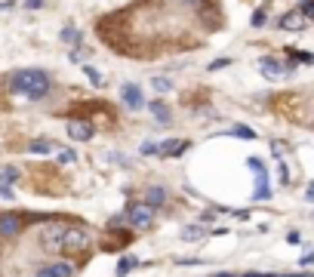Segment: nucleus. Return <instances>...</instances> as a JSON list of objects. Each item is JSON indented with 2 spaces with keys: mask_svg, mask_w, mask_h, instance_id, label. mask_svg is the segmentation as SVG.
<instances>
[{
  "mask_svg": "<svg viewBox=\"0 0 314 277\" xmlns=\"http://www.w3.org/2000/svg\"><path fill=\"white\" fill-rule=\"evenodd\" d=\"M9 86H12V92H22L28 99H43L49 92V74L40 68H25V71L12 74Z\"/></svg>",
  "mask_w": 314,
  "mask_h": 277,
  "instance_id": "f257e3e1",
  "label": "nucleus"
},
{
  "mask_svg": "<svg viewBox=\"0 0 314 277\" xmlns=\"http://www.w3.org/2000/svg\"><path fill=\"white\" fill-rule=\"evenodd\" d=\"M65 234H68V225H46L43 231H40V247L43 250H49V253H55V250H62L65 247Z\"/></svg>",
  "mask_w": 314,
  "mask_h": 277,
  "instance_id": "f03ea898",
  "label": "nucleus"
},
{
  "mask_svg": "<svg viewBox=\"0 0 314 277\" xmlns=\"http://www.w3.org/2000/svg\"><path fill=\"white\" fill-rule=\"evenodd\" d=\"M126 219H129V225H136V228H148L154 222V207L151 203H133Z\"/></svg>",
  "mask_w": 314,
  "mask_h": 277,
  "instance_id": "7ed1b4c3",
  "label": "nucleus"
},
{
  "mask_svg": "<svg viewBox=\"0 0 314 277\" xmlns=\"http://www.w3.org/2000/svg\"><path fill=\"white\" fill-rule=\"evenodd\" d=\"M293 62H277V59H271V55H265V59H262V74H268V77H274V80H281V77H290V74H293Z\"/></svg>",
  "mask_w": 314,
  "mask_h": 277,
  "instance_id": "20e7f679",
  "label": "nucleus"
},
{
  "mask_svg": "<svg viewBox=\"0 0 314 277\" xmlns=\"http://www.w3.org/2000/svg\"><path fill=\"white\" fill-rule=\"evenodd\" d=\"M22 216L18 213H3L0 216V237L3 240H9V237H18V231H22Z\"/></svg>",
  "mask_w": 314,
  "mask_h": 277,
  "instance_id": "39448f33",
  "label": "nucleus"
},
{
  "mask_svg": "<svg viewBox=\"0 0 314 277\" xmlns=\"http://www.w3.org/2000/svg\"><path fill=\"white\" fill-rule=\"evenodd\" d=\"M86 244H89V234L83 231V228H68V234H65V253H80V250H86Z\"/></svg>",
  "mask_w": 314,
  "mask_h": 277,
  "instance_id": "423d86ee",
  "label": "nucleus"
},
{
  "mask_svg": "<svg viewBox=\"0 0 314 277\" xmlns=\"http://www.w3.org/2000/svg\"><path fill=\"white\" fill-rule=\"evenodd\" d=\"M68 136H71V139H77V142H89L92 136H96V129H92V123L71 120V123H68Z\"/></svg>",
  "mask_w": 314,
  "mask_h": 277,
  "instance_id": "0eeeda50",
  "label": "nucleus"
},
{
  "mask_svg": "<svg viewBox=\"0 0 314 277\" xmlns=\"http://www.w3.org/2000/svg\"><path fill=\"white\" fill-rule=\"evenodd\" d=\"M120 99L126 102V108H133V111H139V108L145 105V99H142V89H139L136 83H126V86L120 89Z\"/></svg>",
  "mask_w": 314,
  "mask_h": 277,
  "instance_id": "6e6552de",
  "label": "nucleus"
},
{
  "mask_svg": "<svg viewBox=\"0 0 314 277\" xmlns=\"http://www.w3.org/2000/svg\"><path fill=\"white\" fill-rule=\"evenodd\" d=\"M74 268L68 262H55V265H43V268H37L34 277H71Z\"/></svg>",
  "mask_w": 314,
  "mask_h": 277,
  "instance_id": "1a4fd4ad",
  "label": "nucleus"
},
{
  "mask_svg": "<svg viewBox=\"0 0 314 277\" xmlns=\"http://www.w3.org/2000/svg\"><path fill=\"white\" fill-rule=\"evenodd\" d=\"M185 148H188V142L185 139H170V142H160V154L163 157H176V154H182Z\"/></svg>",
  "mask_w": 314,
  "mask_h": 277,
  "instance_id": "9d476101",
  "label": "nucleus"
},
{
  "mask_svg": "<svg viewBox=\"0 0 314 277\" xmlns=\"http://www.w3.org/2000/svg\"><path fill=\"white\" fill-rule=\"evenodd\" d=\"M145 203H151V207H160V203H166V188H148L145 191Z\"/></svg>",
  "mask_w": 314,
  "mask_h": 277,
  "instance_id": "9b49d317",
  "label": "nucleus"
},
{
  "mask_svg": "<svg viewBox=\"0 0 314 277\" xmlns=\"http://www.w3.org/2000/svg\"><path fill=\"white\" fill-rule=\"evenodd\" d=\"M148 108H151V114H154V117H157L160 123H170V108H166L163 102H151Z\"/></svg>",
  "mask_w": 314,
  "mask_h": 277,
  "instance_id": "f8f14e48",
  "label": "nucleus"
},
{
  "mask_svg": "<svg viewBox=\"0 0 314 277\" xmlns=\"http://www.w3.org/2000/svg\"><path fill=\"white\" fill-rule=\"evenodd\" d=\"M28 151H31V154H49V151H52V142L37 139V142H31V145H28Z\"/></svg>",
  "mask_w": 314,
  "mask_h": 277,
  "instance_id": "ddd939ff",
  "label": "nucleus"
},
{
  "mask_svg": "<svg viewBox=\"0 0 314 277\" xmlns=\"http://www.w3.org/2000/svg\"><path fill=\"white\" fill-rule=\"evenodd\" d=\"M136 265H139V262H136V259H133V256H123V259H120V262H117V277L129 274V271H133Z\"/></svg>",
  "mask_w": 314,
  "mask_h": 277,
  "instance_id": "4468645a",
  "label": "nucleus"
},
{
  "mask_svg": "<svg viewBox=\"0 0 314 277\" xmlns=\"http://www.w3.org/2000/svg\"><path fill=\"white\" fill-rule=\"evenodd\" d=\"M62 40L71 43V46H77V43H80V31H77V28H65V31H62Z\"/></svg>",
  "mask_w": 314,
  "mask_h": 277,
  "instance_id": "2eb2a0df",
  "label": "nucleus"
},
{
  "mask_svg": "<svg viewBox=\"0 0 314 277\" xmlns=\"http://www.w3.org/2000/svg\"><path fill=\"white\" fill-rule=\"evenodd\" d=\"M281 28H305V22H299V15H290V12H287V15L281 18Z\"/></svg>",
  "mask_w": 314,
  "mask_h": 277,
  "instance_id": "dca6fc26",
  "label": "nucleus"
},
{
  "mask_svg": "<svg viewBox=\"0 0 314 277\" xmlns=\"http://www.w3.org/2000/svg\"><path fill=\"white\" fill-rule=\"evenodd\" d=\"M182 237H185V240H197V237H203V228H200V225H191V228L182 231Z\"/></svg>",
  "mask_w": 314,
  "mask_h": 277,
  "instance_id": "f3484780",
  "label": "nucleus"
},
{
  "mask_svg": "<svg viewBox=\"0 0 314 277\" xmlns=\"http://www.w3.org/2000/svg\"><path fill=\"white\" fill-rule=\"evenodd\" d=\"M0 179H3V182H15L18 170H15V166H3V170H0Z\"/></svg>",
  "mask_w": 314,
  "mask_h": 277,
  "instance_id": "a211bd4d",
  "label": "nucleus"
},
{
  "mask_svg": "<svg viewBox=\"0 0 314 277\" xmlns=\"http://www.w3.org/2000/svg\"><path fill=\"white\" fill-rule=\"evenodd\" d=\"M231 136H240V139H256V133H253L250 126H234V129H231Z\"/></svg>",
  "mask_w": 314,
  "mask_h": 277,
  "instance_id": "6ab92c4d",
  "label": "nucleus"
},
{
  "mask_svg": "<svg viewBox=\"0 0 314 277\" xmlns=\"http://www.w3.org/2000/svg\"><path fill=\"white\" fill-rule=\"evenodd\" d=\"M83 74H86V77H89L92 83H96V86H102V74H99L96 68H92V65H86V68H83Z\"/></svg>",
  "mask_w": 314,
  "mask_h": 277,
  "instance_id": "aec40b11",
  "label": "nucleus"
},
{
  "mask_svg": "<svg viewBox=\"0 0 314 277\" xmlns=\"http://www.w3.org/2000/svg\"><path fill=\"white\" fill-rule=\"evenodd\" d=\"M265 18H268V15H265V9H256L250 22H253V28H262V25H265Z\"/></svg>",
  "mask_w": 314,
  "mask_h": 277,
  "instance_id": "412c9836",
  "label": "nucleus"
},
{
  "mask_svg": "<svg viewBox=\"0 0 314 277\" xmlns=\"http://www.w3.org/2000/svg\"><path fill=\"white\" fill-rule=\"evenodd\" d=\"M154 89H157V92H170V89H173V83L166 80V77H154Z\"/></svg>",
  "mask_w": 314,
  "mask_h": 277,
  "instance_id": "4be33fe9",
  "label": "nucleus"
},
{
  "mask_svg": "<svg viewBox=\"0 0 314 277\" xmlns=\"http://www.w3.org/2000/svg\"><path fill=\"white\" fill-rule=\"evenodd\" d=\"M299 15H308V18H314V0H302V6H299Z\"/></svg>",
  "mask_w": 314,
  "mask_h": 277,
  "instance_id": "5701e85b",
  "label": "nucleus"
},
{
  "mask_svg": "<svg viewBox=\"0 0 314 277\" xmlns=\"http://www.w3.org/2000/svg\"><path fill=\"white\" fill-rule=\"evenodd\" d=\"M157 151H160L157 142H145V145H142V154H157Z\"/></svg>",
  "mask_w": 314,
  "mask_h": 277,
  "instance_id": "b1692460",
  "label": "nucleus"
},
{
  "mask_svg": "<svg viewBox=\"0 0 314 277\" xmlns=\"http://www.w3.org/2000/svg\"><path fill=\"white\" fill-rule=\"evenodd\" d=\"M0 197L12 200V188H9V182H0Z\"/></svg>",
  "mask_w": 314,
  "mask_h": 277,
  "instance_id": "393cba45",
  "label": "nucleus"
},
{
  "mask_svg": "<svg viewBox=\"0 0 314 277\" xmlns=\"http://www.w3.org/2000/svg\"><path fill=\"white\" fill-rule=\"evenodd\" d=\"M231 65V59H216L213 65H210V71H219V68H228Z\"/></svg>",
  "mask_w": 314,
  "mask_h": 277,
  "instance_id": "a878e982",
  "label": "nucleus"
},
{
  "mask_svg": "<svg viewBox=\"0 0 314 277\" xmlns=\"http://www.w3.org/2000/svg\"><path fill=\"white\" fill-rule=\"evenodd\" d=\"M59 160H62V163H74V160H77V154H74V151H62Z\"/></svg>",
  "mask_w": 314,
  "mask_h": 277,
  "instance_id": "bb28decb",
  "label": "nucleus"
},
{
  "mask_svg": "<svg viewBox=\"0 0 314 277\" xmlns=\"http://www.w3.org/2000/svg\"><path fill=\"white\" fill-rule=\"evenodd\" d=\"M287 240H290V244H302V237H299V231H290V234H287Z\"/></svg>",
  "mask_w": 314,
  "mask_h": 277,
  "instance_id": "cd10ccee",
  "label": "nucleus"
},
{
  "mask_svg": "<svg viewBox=\"0 0 314 277\" xmlns=\"http://www.w3.org/2000/svg\"><path fill=\"white\" fill-rule=\"evenodd\" d=\"M120 225H123V216H117V219H111V222H108V228H120Z\"/></svg>",
  "mask_w": 314,
  "mask_h": 277,
  "instance_id": "c85d7f7f",
  "label": "nucleus"
},
{
  "mask_svg": "<svg viewBox=\"0 0 314 277\" xmlns=\"http://www.w3.org/2000/svg\"><path fill=\"white\" fill-rule=\"evenodd\" d=\"M305 200H311V203H314V182L308 185V191H305Z\"/></svg>",
  "mask_w": 314,
  "mask_h": 277,
  "instance_id": "c756f323",
  "label": "nucleus"
},
{
  "mask_svg": "<svg viewBox=\"0 0 314 277\" xmlns=\"http://www.w3.org/2000/svg\"><path fill=\"white\" fill-rule=\"evenodd\" d=\"M37 6H43V0H28V9H37Z\"/></svg>",
  "mask_w": 314,
  "mask_h": 277,
  "instance_id": "7c9ffc66",
  "label": "nucleus"
},
{
  "mask_svg": "<svg viewBox=\"0 0 314 277\" xmlns=\"http://www.w3.org/2000/svg\"><path fill=\"white\" fill-rule=\"evenodd\" d=\"M314 262V253H308V256H302V265H311Z\"/></svg>",
  "mask_w": 314,
  "mask_h": 277,
  "instance_id": "2f4dec72",
  "label": "nucleus"
},
{
  "mask_svg": "<svg viewBox=\"0 0 314 277\" xmlns=\"http://www.w3.org/2000/svg\"><path fill=\"white\" fill-rule=\"evenodd\" d=\"M244 277H268V274H259V271H247Z\"/></svg>",
  "mask_w": 314,
  "mask_h": 277,
  "instance_id": "473e14b6",
  "label": "nucleus"
},
{
  "mask_svg": "<svg viewBox=\"0 0 314 277\" xmlns=\"http://www.w3.org/2000/svg\"><path fill=\"white\" fill-rule=\"evenodd\" d=\"M271 277H287V274H271Z\"/></svg>",
  "mask_w": 314,
  "mask_h": 277,
  "instance_id": "72a5a7b5",
  "label": "nucleus"
},
{
  "mask_svg": "<svg viewBox=\"0 0 314 277\" xmlns=\"http://www.w3.org/2000/svg\"><path fill=\"white\" fill-rule=\"evenodd\" d=\"M216 277H231V274H216Z\"/></svg>",
  "mask_w": 314,
  "mask_h": 277,
  "instance_id": "f704fd0d",
  "label": "nucleus"
}]
</instances>
